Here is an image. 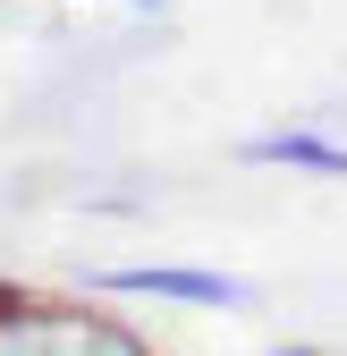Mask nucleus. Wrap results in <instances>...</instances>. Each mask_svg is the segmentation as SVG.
I'll list each match as a JSON object with an SVG mask.
<instances>
[{
  "label": "nucleus",
  "mask_w": 347,
  "mask_h": 356,
  "mask_svg": "<svg viewBox=\"0 0 347 356\" xmlns=\"http://www.w3.org/2000/svg\"><path fill=\"white\" fill-rule=\"evenodd\" d=\"M85 297L110 305H195V314H246L254 280L229 263H102L85 272Z\"/></svg>",
  "instance_id": "obj_1"
},
{
  "label": "nucleus",
  "mask_w": 347,
  "mask_h": 356,
  "mask_svg": "<svg viewBox=\"0 0 347 356\" xmlns=\"http://www.w3.org/2000/svg\"><path fill=\"white\" fill-rule=\"evenodd\" d=\"M51 356H153L110 297H51Z\"/></svg>",
  "instance_id": "obj_2"
},
{
  "label": "nucleus",
  "mask_w": 347,
  "mask_h": 356,
  "mask_svg": "<svg viewBox=\"0 0 347 356\" xmlns=\"http://www.w3.org/2000/svg\"><path fill=\"white\" fill-rule=\"evenodd\" d=\"M237 161L246 170H288V178H347V136H330V127H314V119H288V127L246 136Z\"/></svg>",
  "instance_id": "obj_3"
},
{
  "label": "nucleus",
  "mask_w": 347,
  "mask_h": 356,
  "mask_svg": "<svg viewBox=\"0 0 347 356\" xmlns=\"http://www.w3.org/2000/svg\"><path fill=\"white\" fill-rule=\"evenodd\" d=\"M263 356H322L314 339H280V348H263Z\"/></svg>",
  "instance_id": "obj_4"
},
{
  "label": "nucleus",
  "mask_w": 347,
  "mask_h": 356,
  "mask_svg": "<svg viewBox=\"0 0 347 356\" xmlns=\"http://www.w3.org/2000/svg\"><path fill=\"white\" fill-rule=\"evenodd\" d=\"M127 9H161V0H127Z\"/></svg>",
  "instance_id": "obj_5"
},
{
  "label": "nucleus",
  "mask_w": 347,
  "mask_h": 356,
  "mask_svg": "<svg viewBox=\"0 0 347 356\" xmlns=\"http://www.w3.org/2000/svg\"><path fill=\"white\" fill-rule=\"evenodd\" d=\"M0 289H9V280H0Z\"/></svg>",
  "instance_id": "obj_6"
}]
</instances>
